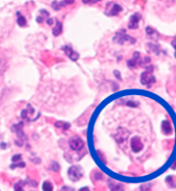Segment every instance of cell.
<instances>
[{"instance_id":"obj_13","label":"cell","mask_w":176,"mask_h":191,"mask_svg":"<svg viewBox=\"0 0 176 191\" xmlns=\"http://www.w3.org/2000/svg\"><path fill=\"white\" fill-rule=\"evenodd\" d=\"M15 191H23V189H22V185L20 184H16L14 186Z\"/></svg>"},{"instance_id":"obj_2","label":"cell","mask_w":176,"mask_h":191,"mask_svg":"<svg viewBox=\"0 0 176 191\" xmlns=\"http://www.w3.org/2000/svg\"><path fill=\"white\" fill-rule=\"evenodd\" d=\"M69 145L71 147V148L72 150H75V151H79L81 149L83 148V140L77 136H74L72 137L71 140H70V142H69Z\"/></svg>"},{"instance_id":"obj_4","label":"cell","mask_w":176,"mask_h":191,"mask_svg":"<svg viewBox=\"0 0 176 191\" xmlns=\"http://www.w3.org/2000/svg\"><path fill=\"white\" fill-rule=\"evenodd\" d=\"M131 147L134 152H139L143 148V143L138 137H133L131 141Z\"/></svg>"},{"instance_id":"obj_5","label":"cell","mask_w":176,"mask_h":191,"mask_svg":"<svg viewBox=\"0 0 176 191\" xmlns=\"http://www.w3.org/2000/svg\"><path fill=\"white\" fill-rule=\"evenodd\" d=\"M111 4L112 6L108 4L107 11H106L107 14L109 15V16H115V15L118 14L119 11H121V10H122V8L120 7L119 5H118V4H113V3H111Z\"/></svg>"},{"instance_id":"obj_8","label":"cell","mask_w":176,"mask_h":191,"mask_svg":"<svg viewBox=\"0 0 176 191\" xmlns=\"http://www.w3.org/2000/svg\"><path fill=\"white\" fill-rule=\"evenodd\" d=\"M139 19H140V16H139V15H133L131 17V20H130V29H137V26H138Z\"/></svg>"},{"instance_id":"obj_7","label":"cell","mask_w":176,"mask_h":191,"mask_svg":"<svg viewBox=\"0 0 176 191\" xmlns=\"http://www.w3.org/2000/svg\"><path fill=\"white\" fill-rule=\"evenodd\" d=\"M63 49L65 50V52H66V55H68V57L71 58V59H72L73 61H76L77 58H78V54L76 52H75L71 48V47H69V46H65Z\"/></svg>"},{"instance_id":"obj_14","label":"cell","mask_w":176,"mask_h":191,"mask_svg":"<svg viewBox=\"0 0 176 191\" xmlns=\"http://www.w3.org/2000/svg\"><path fill=\"white\" fill-rule=\"evenodd\" d=\"M56 126H58V127H61L63 128L64 130H66V129H68L69 127H70V125L67 124H64V123H60V124H56Z\"/></svg>"},{"instance_id":"obj_10","label":"cell","mask_w":176,"mask_h":191,"mask_svg":"<svg viewBox=\"0 0 176 191\" xmlns=\"http://www.w3.org/2000/svg\"><path fill=\"white\" fill-rule=\"evenodd\" d=\"M162 130H163V131H164V133L165 134H169V133H171V126H170V124H169V122H167V121H165V122H163V124H162Z\"/></svg>"},{"instance_id":"obj_6","label":"cell","mask_w":176,"mask_h":191,"mask_svg":"<svg viewBox=\"0 0 176 191\" xmlns=\"http://www.w3.org/2000/svg\"><path fill=\"white\" fill-rule=\"evenodd\" d=\"M132 39V38H131L130 36L126 35V34L125 32L123 33V34L118 33L116 37L114 38L115 40H116L117 42L120 43V44H124L125 42H130V39Z\"/></svg>"},{"instance_id":"obj_12","label":"cell","mask_w":176,"mask_h":191,"mask_svg":"<svg viewBox=\"0 0 176 191\" xmlns=\"http://www.w3.org/2000/svg\"><path fill=\"white\" fill-rule=\"evenodd\" d=\"M17 23L20 26H22V27H23V26H25L26 25V19L22 16H20L19 17H18L17 19Z\"/></svg>"},{"instance_id":"obj_1","label":"cell","mask_w":176,"mask_h":191,"mask_svg":"<svg viewBox=\"0 0 176 191\" xmlns=\"http://www.w3.org/2000/svg\"><path fill=\"white\" fill-rule=\"evenodd\" d=\"M68 176L72 181H74V182L78 181L81 177H83L82 169L79 166H72L68 171Z\"/></svg>"},{"instance_id":"obj_3","label":"cell","mask_w":176,"mask_h":191,"mask_svg":"<svg viewBox=\"0 0 176 191\" xmlns=\"http://www.w3.org/2000/svg\"><path fill=\"white\" fill-rule=\"evenodd\" d=\"M141 81L144 85L151 86V84H153L155 79L154 75L150 73V72H144L141 75Z\"/></svg>"},{"instance_id":"obj_9","label":"cell","mask_w":176,"mask_h":191,"mask_svg":"<svg viewBox=\"0 0 176 191\" xmlns=\"http://www.w3.org/2000/svg\"><path fill=\"white\" fill-rule=\"evenodd\" d=\"M62 32V24L59 21H57V25L56 27H54V29H53V33L54 35H58L60 33Z\"/></svg>"},{"instance_id":"obj_15","label":"cell","mask_w":176,"mask_h":191,"mask_svg":"<svg viewBox=\"0 0 176 191\" xmlns=\"http://www.w3.org/2000/svg\"><path fill=\"white\" fill-rule=\"evenodd\" d=\"M79 191H90V190L88 189V188L84 187V188H83V189H81Z\"/></svg>"},{"instance_id":"obj_16","label":"cell","mask_w":176,"mask_h":191,"mask_svg":"<svg viewBox=\"0 0 176 191\" xmlns=\"http://www.w3.org/2000/svg\"><path fill=\"white\" fill-rule=\"evenodd\" d=\"M172 45L174 46V47L176 49V39H174V40H173V42H172Z\"/></svg>"},{"instance_id":"obj_11","label":"cell","mask_w":176,"mask_h":191,"mask_svg":"<svg viewBox=\"0 0 176 191\" xmlns=\"http://www.w3.org/2000/svg\"><path fill=\"white\" fill-rule=\"evenodd\" d=\"M42 189H43V191H53V184L48 181L45 182L43 184V186H42Z\"/></svg>"}]
</instances>
